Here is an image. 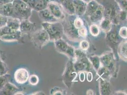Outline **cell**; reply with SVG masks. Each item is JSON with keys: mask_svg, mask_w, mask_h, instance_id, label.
<instances>
[{"mask_svg": "<svg viewBox=\"0 0 127 95\" xmlns=\"http://www.w3.org/2000/svg\"><path fill=\"white\" fill-rule=\"evenodd\" d=\"M78 33L81 37L85 38L87 35V30L85 26H82L78 29Z\"/></svg>", "mask_w": 127, "mask_h": 95, "instance_id": "obj_24", "label": "cell"}, {"mask_svg": "<svg viewBox=\"0 0 127 95\" xmlns=\"http://www.w3.org/2000/svg\"><path fill=\"white\" fill-rule=\"evenodd\" d=\"M12 3L13 6L16 18L21 21L28 19L31 15L32 8L22 0H14Z\"/></svg>", "mask_w": 127, "mask_h": 95, "instance_id": "obj_1", "label": "cell"}, {"mask_svg": "<svg viewBox=\"0 0 127 95\" xmlns=\"http://www.w3.org/2000/svg\"><path fill=\"white\" fill-rule=\"evenodd\" d=\"M80 46L81 48L83 50H86L89 47V43L86 41L83 40L80 42Z\"/></svg>", "mask_w": 127, "mask_h": 95, "instance_id": "obj_27", "label": "cell"}, {"mask_svg": "<svg viewBox=\"0 0 127 95\" xmlns=\"http://www.w3.org/2000/svg\"><path fill=\"white\" fill-rule=\"evenodd\" d=\"M29 78L28 71L24 68L18 69L14 73V79L16 82L23 84L26 82Z\"/></svg>", "mask_w": 127, "mask_h": 95, "instance_id": "obj_5", "label": "cell"}, {"mask_svg": "<svg viewBox=\"0 0 127 95\" xmlns=\"http://www.w3.org/2000/svg\"><path fill=\"white\" fill-rule=\"evenodd\" d=\"M8 77L6 74L2 76H0V90H1L6 83L8 82Z\"/></svg>", "mask_w": 127, "mask_h": 95, "instance_id": "obj_22", "label": "cell"}, {"mask_svg": "<svg viewBox=\"0 0 127 95\" xmlns=\"http://www.w3.org/2000/svg\"><path fill=\"white\" fill-rule=\"evenodd\" d=\"M91 61L93 63V66L95 68V69L98 70L100 69V59L98 57H93L91 58Z\"/></svg>", "mask_w": 127, "mask_h": 95, "instance_id": "obj_21", "label": "cell"}, {"mask_svg": "<svg viewBox=\"0 0 127 95\" xmlns=\"http://www.w3.org/2000/svg\"><path fill=\"white\" fill-rule=\"evenodd\" d=\"M29 79L30 84L32 85H36L38 82V78L35 75H32Z\"/></svg>", "mask_w": 127, "mask_h": 95, "instance_id": "obj_25", "label": "cell"}, {"mask_svg": "<svg viewBox=\"0 0 127 95\" xmlns=\"http://www.w3.org/2000/svg\"><path fill=\"white\" fill-rule=\"evenodd\" d=\"M21 32L20 31H11L0 35V40L4 42H12L19 40L21 37Z\"/></svg>", "mask_w": 127, "mask_h": 95, "instance_id": "obj_8", "label": "cell"}, {"mask_svg": "<svg viewBox=\"0 0 127 95\" xmlns=\"http://www.w3.org/2000/svg\"><path fill=\"white\" fill-rule=\"evenodd\" d=\"M11 0H12V1L14 0H0V5L7 3H9V2H11Z\"/></svg>", "mask_w": 127, "mask_h": 95, "instance_id": "obj_29", "label": "cell"}, {"mask_svg": "<svg viewBox=\"0 0 127 95\" xmlns=\"http://www.w3.org/2000/svg\"><path fill=\"white\" fill-rule=\"evenodd\" d=\"M83 0V1H84L85 3H89V2H90L92 0Z\"/></svg>", "mask_w": 127, "mask_h": 95, "instance_id": "obj_32", "label": "cell"}, {"mask_svg": "<svg viewBox=\"0 0 127 95\" xmlns=\"http://www.w3.org/2000/svg\"><path fill=\"white\" fill-rule=\"evenodd\" d=\"M8 71L7 65L0 58V76L4 75L7 74Z\"/></svg>", "mask_w": 127, "mask_h": 95, "instance_id": "obj_19", "label": "cell"}, {"mask_svg": "<svg viewBox=\"0 0 127 95\" xmlns=\"http://www.w3.org/2000/svg\"><path fill=\"white\" fill-rule=\"evenodd\" d=\"M39 16L43 21L47 22H56V19L52 15L48 7L44 10L39 11Z\"/></svg>", "mask_w": 127, "mask_h": 95, "instance_id": "obj_11", "label": "cell"}, {"mask_svg": "<svg viewBox=\"0 0 127 95\" xmlns=\"http://www.w3.org/2000/svg\"><path fill=\"white\" fill-rule=\"evenodd\" d=\"M33 40L38 46H43L50 40L48 32L44 30L36 32L33 35Z\"/></svg>", "mask_w": 127, "mask_h": 95, "instance_id": "obj_3", "label": "cell"}, {"mask_svg": "<svg viewBox=\"0 0 127 95\" xmlns=\"http://www.w3.org/2000/svg\"><path fill=\"white\" fill-rule=\"evenodd\" d=\"M103 8L100 5L95 10V11H94L92 14L90 15V17L92 21L96 22L101 21L103 16Z\"/></svg>", "mask_w": 127, "mask_h": 95, "instance_id": "obj_13", "label": "cell"}, {"mask_svg": "<svg viewBox=\"0 0 127 95\" xmlns=\"http://www.w3.org/2000/svg\"><path fill=\"white\" fill-rule=\"evenodd\" d=\"M48 9L56 19H62L64 18L63 11L58 3L49 2L48 4Z\"/></svg>", "mask_w": 127, "mask_h": 95, "instance_id": "obj_7", "label": "cell"}, {"mask_svg": "<svg viewBox=\"0 0 127 95\" xmlns=\"http://www.w3.org/2000/svg\"><path fill=\"white\" fill-rule=\"evenodd\" d=\"M21 20L15 18H7L6 25L10 28L11 30L18 31H20Z\"/></svg>", "mask_w": 127, "mask_h": 95, "instance_id": "obj_12", "label": "cell"}, {"mask_svg": "<svg viewBox=\"0 0 127 95\" xmlns=\"http://www.w3.org/2000/svg\"><path fill=\"white\" fill-rule=\"evenodd\" d=\"M118 53L120 57L127 61V42H122L119 46Z\"/></svg>", "mask_w": 127, "mask_h": 95, "instance_id": "obj_16", "label": "cell"}, {"mask_svg": "<svg viewBox=\"0 0 127 95\" xmlns=\"http://www.w3.org/2000/svg\"><path fill=\"white\" fill-rule=\"evenodd\" d=\"M7 18L0 14V28L5 26Z\"/></svg>", "mask_w": 127, "mask_h": 95, "instance_id": "obj_28", "label": "cell"}, {"mask_svg": "<svg viewBox=\"0 0 127 95\" xmlns=\"http://www.w3.org/2000/svg\"><path fill=\"white\" fill-rule=\"evenodd\" d=\"M55 45L56 47L59 52L65 53L71 57H73L74 56V48L69 46L63 40L59 39L56 40L55 42Z\"/></svg>", "mask_w": 127, "mask_h": 95, "instance_id": "obj_4", "label": "cell"}, {"mask_svg": "<svg viewBox=\"0 0 127 95\" xmlns=\"http://www.w3.org/2000/svg\"><path fill=\"white\" fill-rule=\"evenodd\" d=\"M93 79V75L91 72H88L87 74V80L89 81H91Z\"/></svg>", "mask_w": 127, "mask_h": 95, "instance_id": "obj_30", "label": "cell"}, {"mask_svg": "<svg viewBox=\"0 0 127 95\" xmlns=\"http://www.w3.org/2000/svg\"><path fill=\"white\" fill-rule=\"evenodd\" d=\"M101 61L102 65L106 68L110 67L112 63L111 57L109 55H103L101 58Z\"/></svg>", "mask_w": 127, "mask_h": 95, "instance_id": "obj_18", "label": "cell"}, {"mask_svg": "<svg viewBox=\"0 0 127 95\" xmlns=\"http://www.w3.org/2000/svg\"><path fill=\"white\" fill-rule=\"evenodd\" d=\"M80 80L81 81H84L85 79V75L84 73H81L80 74L79 76Z\"/></svg>", "mask_w": 127, "mask_h": 95, "instance_id": "obj_31", "label": "cell"}, {"mask_svg": "<svg viewBox=\"0 0 127 95\" xmlns=\"http://www.w3.org/2000/svg\"><path fill=\"white\" fill-rule=\"evenodd\" d=\"M74 25L76 29H79L84 26V21L80 18H76L74 21Z\"/></svg>", "mask_w": 127, "mask_h": 95, "instance_id": "obj_23", "label": "cell"}, {"mask_svg": "<svg viewBox=\"0 0 127 95\" xmlns=\"http://www.w3.org/2000/svg\"><path fill=\"white\" fill-rule=\"evenodd\" d=\"M75 12L78 15H82L86 11L87 3L82 0H73Z\"/></svg>", "mask_w": 127, "mask_h": 95, "instance_id": "obj_10", "label": "cell"}, {"mask_svg": "<svg viewBox=\"0 0 127 95\" xmlns=\"http://www.w3.org/2000/svg\"><path fill=\"white\" fill-rule=\"evenodd\" d=\"M90 31L93 36H97L99 34L100 29L97 25L93 24L90 27Z\"/></svg>", "mask_w": 127, "mask_h": 95, "instance_id": "obj_20", "label": "cell"}, {"mask_svg": "<svg viewBox=\"0 0 127 95\" xmlns=\"http://www.w3.org/2000/svg\"><path fill=\"white\" fill-rule=\"evenodd\" d=\"M64 9L70 14L75 13L74 5L72 0H63L61 3Z\"/></svg>", "mask_w": 127, "mask_h": 95, "instance_id": "obj_14", "label": "cell"}, {"mask_svg": "<svg viewBox=\"0 0 127 95\" xmlns=\"http://www.w3.org/2000/svg\"><path fill=\"white\" fill-rule=\"evenodd\" d=\"M0 14L7 18H15V12L12 2L0 5Z\"/></svg>", "mask_w": 127, "mask_h": 95, "instance_id": "obj_6", "label": "cell"}, {"mask_svg": "<svg viewBox=\"0 0 127 95\" xmlns=\"http://www.w3.org/2000/svg\"><path fill=\"white\" fill-rule=\"evenodd\" d=\"M111 21L108 19H104L101 21L100 27L101 30L105 32H110L111 29Z\"/></svg>", "mask_w": 127, "mask_h": 95, "instance_id": "obj_17", "label": "cell"}, {"mask_svg": "<svg viewBox=\"0 0 127 95\" xmlns=\"http://www.w3.org/2000/svg\"><path fill=\"white\" fill-rule=\"evenodd\" d=\"M20 92L19 89L15 85L7 82L4 87L0 90V94L2 95H16Z\"/></svg>", "mask_w": 127, "mask_h": 95, "instance_id": "obj_9", "label": "cell"}, {"mask_svg": "<svg viewBox=\"0 0 127 95\" xmlns=\"http://www.w3.org/2000/svg\"><path fill=\"white\" fill-rule=\"evenodd\" d=\"M33 24L29 21L28 19L23 20L21 21L20 31L21 32L30 31L33 28Z\"/></svg>", "mask_w": 127, "mask_h": 95, "instance_id": "obj_15", "label": "cell"}, {"mask_svg": "<svg viewBox=\"0 0 127 95\" xmlns=\"http://www.w3.org/2000/svg\"><path fill=\"white\" fill-rule=\"evenodd\" d=\"M119 35L122 38L126 39L127 38V27H123L121 28L119 31Z\"/></svg>", "mask_w": 127, "mask_h": 95, "instance_id": "obj_26", "label": "cell"}, {"mask_svg": "<svg viewBox=\"0 0 127 95\" xmlns=\"http://www.w3.org/2000/svg\"><path fill=\"white\" fill-rule=\"evenodd\" d=\"M42 26L48 32L50 40H57L60 39L63 35V28L61 23L57 22L42 23Z\"/></svg>", "mask_w": 127, "mask_h": 95, "instance_id": "obj_2", "label": "cell"}]
</instances>
